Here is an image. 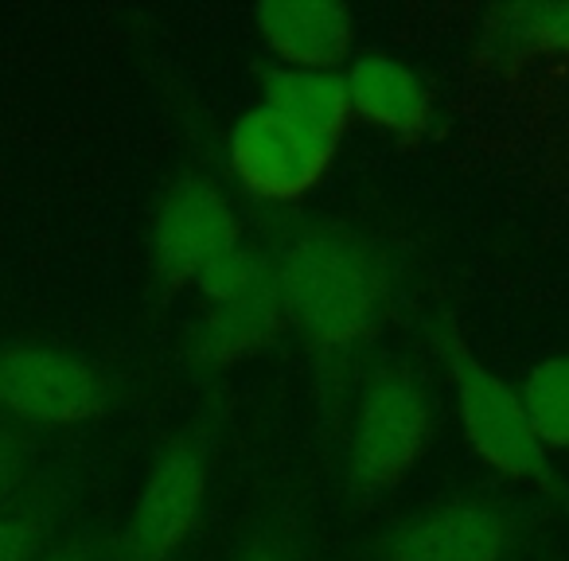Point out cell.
<instances>
[{"label": "cell", "mask_w": 569, "mask_h": 561, "mask_svg": "<svg viewBox=\"0 0 569 561\" xmlns=\"http://www.w3.org/2000/svg\"><path fill=\"white\" fill-rule=\"evenodd\" d=\"M234 246H242V227L230 199L211 180L183 176L168 188L152 222V266L164 285H196L199 273Z\"/></svg>", "instance_id": "cell-8"}, {"label": "cell", "mask_w": 569, "mask_h": 561, "mask_svg": "<svg viewBox=\"0 0 569 561\" xmlns=\"http://www.w3.org/2000/svg\"><path fill=\"white\" fill-rule=\"evenodd\" d=\"M503 20L515 40L569 59V4H515L503 9Z\"/></svg>", "instance_id": "cell-15"}, {"label": "cell", "mask_w": 569, "mask_h": 561, "mask_svg": "<svg viewBox=\"0 0 569 561\" xmlns=\"http://www.w3.org/2000/svg\"><path fill=\"white\" fill-rule=\"evenodd\" d=\"M284 324L289 320H284L273 269H266V277H261L258 285L246 289L242 297L211 304V312L199 320L196 335H191V359L199 367H211V371L238 367L246 359L261 355L281 335Z\"/></svg>", "instance_id": "cell-11"}, {"label": "cell", "mask_w": 569, "mask_h": 561, "mask_svg": "<svg viewBox=\"0 0 569 561\" xmlns=\"http://www.w3.org/2000/svg\"><path fill=\"white\" fill-rule=\"evenodd\" d=\"M266 106L281 121L301 129L320 144H340L351 129V102L343 87V71H301V67H277L266 74Z\"/></svg>", "instance_id": "cell-12"}, {"label": "cell", "mask_w": 569, "mask_h": 561, "mask_svg": "<svg viewBox=\"0 0 569 561\" xmlns=\"http://www.w3.org/2000/svg\"><path fill=\"white\" fill-rule=\"evenodd\" d=\"M253 24L284 67L340 71L351 63L356 17L332 0H269L253 9Z\"/></svg>", "instance_id": "cell-10"}, {"label": "cell", "mask_w": 569, "mask_h": 561, "mask_svg": "<svg viewBox=\"0 0 569 561\" xmlns=\"http://www.w3.org/2000/svg\"><path fill=\"white\" fill-rule=\"evenodd\" d=\"M24 441L17 437V429L9 421H0V503H9V495L17 491L20 475H24Z\"/></svg>", "instance_id": "cell-18"}, {"label": "cell", "mask_w": 569, "mask_h": 561, "mask_svg": "<svg viewBox=\"0 0 569 561\" xmlns=\"http://www.w3.org/2000/svg\"><path fill=\"white\" fill-rule=\"evenodd\" d=\"M351 118L398 144H418L433 126V94L413 67L395 56H359L343 71Z\"/></svg>", "instance_id": "cell-9"}, {"label": "cell", "mask_w": 569, "mask_h": 561, "mask_svg": "<svg viewBox=\"0 0 569 561\" xmlns=\"http://www.w3.org/2000/svg\"><path fill=\"white\" fill-rule=\"evenodd\" d=\"M36 561H98V558L87 542H67V545H51V550H43Z\"/></svg>", "instance_id": "cell-19"}, {"label": "cell", "mask_w": 569, "mask_h": 561, "mask_svg": "<svg viewBox=\"0 0 569 561\" xmlns=\"http://www.w3.org/2000/svg\"><path fill=\"white\" fill-rule=\"evenodd\" d=\"M110 410V382L87 355L56 343L0 348V418L28 425H82Z\"/></svg>", "instance_id": "cell-4"}, {"label": "cell", "mask_w": 569, "mask_h": 561, "mask_svg": "<svg viewBox=\"0 0 569 561\" xmlns=\"http://www.w3.org/2000/svg\"><path fill=\"white\" fill-rule=\"evenodd\" d=\"M230 561H301V550H297V538L284 527H261L238 545Z\"/></svg>", "instance_id": "cell-17"}, {"label": "cell", "mask_w": 569, "mask_h": 561, "mask_svg": "<svg viewBox=\"0 0 569 561\" xmlns=\"http://www.w3.org/2000/svg\"><path fill=\"white\" fill-rule=\"evenodd\" d=\"M519 398L546 452H569V351L530 367Z\"/></svg>", "instance_id": "cell-13"}, {"label": "cell", "mask_w": 569, "mask_h": 561, "mask_svg": "<svg viewBox=\"0 0 569 561\" xmlns=\"http://www.w3.org/2000/svg\"><path fill=\"white\" fill-rule=\"evenodd\" d=\"M522 527L511 507L488 495L445 499L406 514L375 542L379 561H511Z\"/></svg>", "instance_id": "cell-6"}, {"label": "cell", "mask_w": 569, "mask_h": 561, "mask_svg": "<svg viewBox=\"0 0 569 561\" xmlns=\"http://www.w3.org/2000/svg\"><path fill=\"white\" fill-rule=\"evenodd\" d=\"M211 475V437L180 433L160 449L126 527V561H172L196 530Z\"/></svg>", "instance_id": "cell-5"}, {"label": "cell", "mask_w": 569, "mask_h": 561, "mask_svg": "<svg viewBox=\"0 0 569 561\" xmlns=\"http://www.w3.org/2000/svg\"><path fill=\"white\" fill-rule=\"evenodd\" d=\"M284 320L320 363L356 355L379 335L395 304L398 269L390 246L351 222H305L269 253Z\"/></svg>", "instance_id": "cell-1"}, {"label": "cell", "mask_w": 569, "mask_h": 561, "mask_svg": "<svg viewBox=\"0 0 569 561\" xmlns=\"http://www.w3.org/2000/svg\"><path fill=\"white\" fill-rule=\"evenodd\" d=\"M269 269V258L258 250H250V246H234V250H227L222 258H214L211 266L199 273L196 289L207 297L211 304H222V301H234V297H242L250 285H258L261 277H266Z\"/></svg>", "instance_id": "cell-14"}, {"label": "cell", "mask_w": 569, "mask_h": 561, "mask_svg": "<svg viewBox=\"0 0 569 561\" xmlns=\"http://www.w3.org/2000/svg\"><path fill=\"white\" fill-rule=\"evenodd\" d=\"M441 355L452 374V390H457V418L465 429V441L491 472L507 475L515 483H530V488H553V460L546 444L538 441L535 425H530L522 398L515 387H507L488 363L472 355L465 335L445 320L441 324Z\"/></svg>", "instance_id": "cell-3"}, {"label": "cell", "mask_w": 569, "mask_h": 561, "mask_svg": "<svg viewBox=\"0 0 569 561\" xmlns=\"http://www.w3.org/2000/svg\"><path fill=\"white\" fill-rule=\"evenodd\" d=\"M433 398L410 363H382L363 387L348 441V488L359 499L395 491L426 457Z\"/></svg>", "instance_id": "cell-2"}, {"label": "cell", "mask_w": 569, "mask_h": 561, "mask_svg": "<svg viewBox=\"0 0 569 561\" xmlns=\"http://www.w3.org/2000/svg\"><path fill=\"white\" fill-rule=\"evenodd\" d=\"M336 149L305 137L289 121L269 113L266 106L242 113L230 129L227 160L238 188L261 203H297L332 168Z\"/></svg>", "instance_id": "cell-7"}, {"label": "cell", "mask_w": 569, "mask_h": 561, "mask_svg": "<svg viewBox=\"0 0 569 561\" xmlns=\"http://www.w3.org/2000/svg\"><path fill=\"white\" fill-rule=\"evenodd\" d=\"M48 522L40 511L20 503H0V561H36L43 553Z\"/></svg>", "instance_id": "cell-16"}]
</instances>
